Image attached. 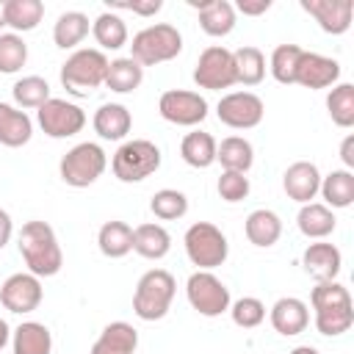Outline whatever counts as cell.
I'll return each mask as SVG.
<instances>
[{"instance_id": "8d00e7d4", "label": "cell", "mask_w": 354, "mask_h": 354, "mask_svg": "<svg viewBox=\"0 0 354 354\" xmlns=\"http://www.w3.org/2000/svg\"><path fill=\"white\" fill-rule=\"evenodd\" d=\"M326 111L329 119L337 127H351L354 124V86L351 83H335L332 91L326 94Z\"/></svg>"}, {"instance_id": "3957f363", "label": "cell", "mask_w": 354, "mask_h": 354, "mask_svg": "<svg viewBox=\"0 0 354 354\" xmlns=\"http://www.w3.org/2000/svg\"><path fill=\"white\" fill-rule=\"evenodd\" d=\"M108 58L102 50L94 47H80L75 50L64 64H61V86L72 97H88L100 86H105L108 75Z\"/></svg>"}, {"instance_id": "f35d334b", "label": "cell", "mask_w": 354, "mask_h": 354, "mask_svg": "<svg viewBox=\"0 0 354 354\" xmlns=\"http://www.w3.org/2000/svg\"><path fill=\"white\" fill-rule=\"evenodd\" d=\"M149 210L160 221H177V218H183L188 213V196L183 191H177V188H160V191L152 194Z\"/></svg>"}, {"instance_id": "7402d4cb", "label": "cell", "mask_w": 354, "mask_h": 354, "mask_svg": "<svg viewBox=\"0 0 354 354\" xmlns=\"http://www.w3.org/2000/svg\"><path fill=\"white\" fill-rule=\"evenodd\" d=\"M91 124H94V133L100 138H105V141H122L130 133V127H133V116H130V111L122 102H105V105L97 108Z\"/></svg>"}, {"instance_id": "9c48e42d", "label": "cell", "mask_w": 354, "mask_h": 354, "mask_svg": "<svg viewBox=\"0 0 354 354\" xmlns=\"http://www.w3.org/2000/svg\"><path fill=\"white\" fill-rule=\"evenodd\" d=\"M185 296H188V304L205 318H218L232 304L230 288L213 271H194L185 282Z\"/></svg>"}, {"instance_id": "7bdbcfd3", "label": "cell", "mask_w": 354, "mask_h": 354, "mask_svg": "<svg viewBox=\"0 0 354 354\" xmlns=\"http://www.w3.org/2000/svg\"><path fill=\"white\" fill-rule=\"evenodd\" d=\"M216 191L224 202H241L249 196L252 185H249V177L241 174V171H221L218 183H216Z\"/></svg>"}, {"instance_id": "484cf974", "label": "cell", "mask_w": 354, "mask_h": 354, "mask_svg": "<svg viewBox=\"0 0 354 354\" xmlns=\"http://www.w3.org/2000/svg\"><path fill=\"white\" fill-rule=\"evenodd\" d=\"M243 232H246L249 243H254V246H260V249H268V246H274V243L279 241V235H282V221H279V216H277L274 210L257 207V210H252V213L246 216Z\"/></svg>"}, {"instance_id": "30bf717a", "label": "cell", "mask_w": 354, "mask_h": 354, "mask_svg": "<svg viewBox=\"0 0 354 354\" xmlns=\"http://www.w3.org/2000/svg\"><path fill=\"white\" fill-rule=\"evenodd\" d=\"M194 83L199 88H207V91H221V88L235 86L238 77H235L232 50H227L221 44L205 47L196 58V66H194Z\"/></svg>"}, {"instance_id": "7c38bea8", "label": "cell", "mask_w": 354, "mask_h": 354, "mask_svg": "<svg viewBox=\"0 0 354 354\" xmlns=\"http://www.w3.org/2000/svg\"><path fill=\"white\" fill-rule=\"evenodd\" d=\"M36 119H39V127L44 130V136H50V138H69L86 127V111L61 97H50L36 111Z\"/></svg>"}, {"instance_id": "60d3db41", "label": "cell", "mask_w": 354, "mask_h": 354, "mask_svg": "<svg viewBox=\"0 0 354 354\" xmlns=\"http://www.w3.org/2000/svg\"><path fill=\"white\" fill-rule=\"evenodd\" d=\"M28 61V44L19 33H0V72L14 75Z\"/></svg>"}, {"instance_id": "44dd1931", "label": "cell", "mask_w": 354, "mask_h": 354, "mask_svg": "<svg viewBox=\"0 0 354 354\" xmlns=\"http://www.w3.org/2000/svg\"><path fill=\"white\" fill-rule=\"evenodd\" d=\"M136 348H138L136 326L127 321H113L100 332L88 354H136Z\"/></svg>"}, {"instance_id": "cb8c5ba5", "label": "cell", "mask_w": 354, "mask_h": 354, "mask_svg": "<svg viewBox=\"0 0 354 354\" xmlns=\"http://www.w3.org/2000/svg\"><path fill=\"white\" fill-rule=\"evenodd\" d=\"M30 136H33L30 116L17 105L0 102V144L17 149V147H25Z\"/></svg>"}, {"instance_id": "2e32d148", "label": "cell", "mask_w": 354, "mask_h": 354, "mask_svg": "<svg viewBox=\"0 0 354 354\" xmlns=\"http://www.w3.org/2000/svg\"><path fill=\"white\" fill-rule=\"evenodd\" d=\"M301 8L318 22L324 33L340 36L351 28L354 0H301Z\"/></svg>"}, {"instance_id": "f546056e", "label": "cell", "mask_w": 354, "mask_h": 354, "mask_svg": "<svg viewBox=\"0 0 354 354\" xmlns=\"http://www.w3.org/2000/svg\"><path fill=\"white\" fill-rule=\"evenodd\" d=\"M216 160L221 163L224 171H241L246 174L254 163V147L243 136H227L216 147Z\"/></svg>"}, {"instance_id": "4dcf8cb0", "label": "cell", "mask_w": 354, "mask_h": 354, "mask_svg": "<svg viewBox=\"0 0 354 354\" xmlns=\"http://www.w3.org/2000/svg\"><path fill=\"white\" fill-rule=\"evenodd\" d=\"M91 30V22L83 11H64L53 25V41L61 50H75Z\"/></svg>"}, {"instance_id": "5bb4252c", "label": "cell", "mask_w": 354, "mask_h": 354, "mask_svg": "<svg viewBox=\"0 0 354 354\" xmlns=\"http://www.w3.org/2000/svg\"><path fill=\"white\" fill-rule=\"evenodd\" d=\"M44 299V290H41V279L33 277L30 271H19V274H11L3 285H0V304L8 310V313H17V315H25V313H33Z\"/></svg>"}, {"instance_id": "1f68e13d", "label": "cell", "mask_w": 354, "mask_h": 354, "mask_svg": "<svg viewBox=\"0 0 354 354\" xmlns=\"http://www.w3.org/2000/svg\"><path fill=\"white\" fill-rule=\"evenodd\" d=\"M97 246L111 260L130 254L133 252V227L124 221H105L97 232Z\"/></svg>"}, {"instance_id": "681fc988", "label": "cell", "mask_w": 354, "mask_h": 354, "mask_svg": "<svg viewBox=\"0 0 354 354\" xmlns=\"http://www.w3.org/2000/svg\"><path fill=\"white\" fill-rule=\"evenodd\" d=\"M290 354H321V351H318L315 346H296Z\"/></svg>"}, {"instance_id": "5b68a950", "label": "cell", "mask_w": 354, "mask_h": 354, "mask_svg": "<svg viewBox=\"0 0 354 354\" xmlns=\"http://www.w3.org/2000/svg\"><path fill=\"white\" fill-rule=\"evenodd\" d=\"M177 293V282L166 268H149L133 293V313L141 321H160L166 318L171 299Z\"/></svg>"}, {"instance_id": "7dc6e473", "label": "cell", "mask_w": 354, "mask_h": 354, "mask_svg": "<svg viewBox=\"0 0 354 354\" xmlns=\"http://www.w3.org/2000/svg\"><path fill=\"white\" fill-rule=\"evenodd\" d=\"M340 160H343V166L348 171L354 169V136H346L343 138V144H340Z\"/></svg>"}, {"instance_id": "d6a6232c", "label": "cell", "mask_w": 354, "mask_h": 354, "mask_svg": "<svg viewBox=\"0 0 354 354\" xmlns=\"http://www.w3.org/2000/svg\"><path fill=\"white\" fill-rule=\"evenodd\" d=\"M91 36L102 50H122L127 44V25H124V19L119 14L102 11L91 22Z\"/></svg>"}, {"instance_id": "4316f807", "label": "cell", "mask_w": 354, "mask_h": 354, "mask_svg": "<svg viewBox=\"0 0 354 354\" xmlns=\"http://www.w3.org/2000/svg\"><path fill=\"white\" fill-rule=\"evenodd\" d=\"M11 351L14 354H53V335L39 321H22L11 332Z\"/></svg>"}, {"instance_id": "ab89813d", "label": "cell", "mask_w": 354, "mask_h": 354, "mask_svg": "<svg viewBox=\"0 0 354 354\" xmlns=\"http://www.w3.org/2000/svg\"><path fill=\"white\" fill-rule=\"evenodd\" d=\"M14 94V102L17 108H41L47 100H50V83L39 75H28V77H19L11 88Z\"/></svg>"}, {"instance_id": "b9f144b4", "label": "cell", "mask_w": 354, "mask_h": 354, "mask_svg": "<svg viewBox=\"0 0 354 354\" xmlns=\"http://www.w3.org/2000/svg\"><path fill=\"white\" fill-rule=\"evenodd\" d=\"M227 313H230L232 324L241 326V329H254L266 321V304L257 296H241L238 301L230 304Z\"/></svg>"}, {"instance_id": "8fae6325", "label": "cell", "mask_w": 354, "mask_h": 354, "mask_svg": "<svg viewBox=\"0 0 354 354\" xmlns=\"http://www.w3.org/2000/svg\"><path fill=\"white\" fill-rule=\"evenodd\" d=\"M158 113L180 127H196L207 119V100L199 91L188 88H169L158 100Z\"/></svg>"}, {"instance_id": "d590c367", "label": "cell", "mask_w": 354, "mask_h": 354, "mask_svg": "<svg viewBox=\"0 0 354 354\" xmlns=\"http://www.w3.org/2000/svg\"><path fill=\"white\" fill-rule=\"evenodd\" d=\"M232 58H235V77H238V83L257 86L266 77V55H263V50H257L252 44H243V47L232 50Z\"/></svg>"}, {"instance_id": "836d02e7", "label": "cell", "mask_w": 354, "mask_h": 354, "mask_svg": "<svg viewBox=\"0 0 354 354\" xmlns=\"http://www.w3.org/2000/svg\"><path fill=\"white\" fill-rule=\"evenodd\" d=\"M44 17L41 0H6V25L11 33H28L33 30Z\"/></svg>"}, {"instance_id": "9a60e30c", "label": "cell", "mask_w": 354, "mask_h": 354, "mask_svg": "<svg viewBox=\"0 0 354 354\" xmlns=\"http://www.w3.org/2000/svg\"><path fill=\"white\" fill-rule=\"evenodd\" d=\"M340 80V64L329 55L304 50L296 66V83L315 91V88H332Z\"/></svg>"}, {"instance_id": "e0dca14e", "label": "cell", "mask_w": 354, "mask_h": 354, "mask_svg": "<svg viewBox=\"0 0 354 354\" xmlns=\"http://www.w3.org/2000/svg\"><path fill=\"white\" fill-rule=\"evenodd\" d=\"M282 188L288 194V199L299 202V205H307L315 199L318 188H321V171L315 163L310 160H296L285 169L282 174Z\"/></svg>"}, {"instance_id": "7a4b0ae2", "label": "cell", "mask_w": 354, "mask_h": 354, "mask_svg": "<svg viewBox=\"0 0 354 354\" xmlns=\"http://www.w3.org/2000/svg\"><path fill=\"white\" fill-rule=\"evenodd\" d=\"M310 304L315 310V329L326 337H337L351 329L354 324V304L346 285L337 279L318 282L310 293Z\"/></svg>"}, {"instance_id": "4fadbf2b", "label": "cell", "mask_w": 354, "mask_h": 354, "mask_svg": "<svg viewBox=\"0 0 354 354\" xmlns=\"http://www.w3.org/2000/svg\"><path fill=\"white\" fill-rule=\"evenodd\" d=\"M216 116L221 124H227L232 130H252L263 122L266 105L254 91H230L218 100Z\"/></svg>"}, {"instance_id": "83f0119b", "label": "cell", "mask_w": 354, "mask_h": 354, "mask_svg": "<svg viewBox=\"0 0 354 354\" xmlns=\"http://www.w3.org/2000/svg\"><path fill=\"white\" fill-rule=\"evenodd\" d=\"M318 194L324 196V205L329 210H343L351 207L354 202V174L348 169H335L326 177H321Z\"/></svg>"}, {"instance_id": "ac0fdd59", "label": "cell", "mask_w": 354, "mask_h": 354, "mask_svg": "<svg viewBox=\"0 0 354 354\" xmlns=\"http://www.w3.org/2000/svg\"><path fill=\"white\" fill-rule=\"evenodd\" d=\"M301 266L304 271L315 279V282H332L337 274H340V266H343V254L335 243H326V241H315L304 249L301 254Z\"/></svg>"}, {"instance_id": "52a82bcc", "label": "cell", "mask_w": 354, "mask_h": 354, "mask_svg": "<svg viewBox=\"0 0 354 354\" xmlns=\"http://www.w3.org/2000/svg\"><path fill=\"white\" fill-rule=\"evenodd\" d=\"M105 166H108L105 149L100 144H94V141H80L61 158L58 174L72 188H88L102 177Z\"/></svg>"}, {"instance_id": "74e56055", "label": "cell", "mask_w": 354, "mask_h": 354, "mask_svg": "<svg viewBox=\"0 0 354 354\" xmlns=\"http://www.w3.org/2000/svg\"><path fill=\"white\" fill-rule=\"evenodd\" d=\"M301 53L304 50L299 44H279V47H274L268 69H271L277 83H282V86H293L296 83V66H299Z\"/></svg>"}, {"instance_id": "8992f818", "label": "cell", "mask_w": 354, "mask_h": 354, "mask_svg": "<svg viewBox=\"0 0 354 354\" xmlns=\"http://www.w3.org/2000/svg\"><path fill=\"white\" fill-rule=\"evenodd\" d=\"M183 243H185V254L196 266V271H213V268L224 266V260L230 254L227 235L210 221H194L185 230Z\"/></svg>"}, {"instance_id": "277c9868", "label": "cell", "mask_w": 354, "mask_h": 354, "mask_svg": "<svg viewBox=\"0 0 354 354\" xmlns=\"http://www.w3.org/2000/svg\"><path fill=\"white\" fill-rule=\"evenodd\" d=\"M180 50H183V33L169 22H155V25L141 28L133 36L130 58L138 66H158V64L177 58Z\"/></svg>"}, {"instance_id": "e575fe53", "label": "cell", "mask_w": 354, "mask_h": 354, "mask_svg": "<svg viewBox=\"0 0 354 354\" xmlns=\"http://www.w3.org/2000/svg\"><path fill=\"white\" fill-rule=\"evenodd\" d=\"M144 80V66H138L133 58H113L108 64V75H105V86L116 94H130L141 86Z\"/></svg>"}, {"instance_id": "f6af8a7d", "label": "cell", "mask_w": 354, "mask_h": 354, "mask_svg": "<svg viewBox=\"0 0 354 354\" xmlns=\"http://www.w3.org/2000/svg\"><path fill=\"white\" fill-rule=\"evenodd\" d=\"M232 8H235V14L241 11L243 17H260L271 8V0H238Z\"/></svg>"}, {"instance_id": "bcb514c9", "label": "cell", "mask_w": 354, "mask_h": 354, "mask_svg": "<svg viewBox=\"0 0 354 354\" xmlns=\"http://www.w3.org/2000/svg\"><path fill=\"white\" fill-rule=\"evenodd\" d=\"M11 235H14V221H11L8 210H3V207H0V249L11 241Z\"/></svg>"}, {"instance_id": "ee69618b", "label": "cell", "mask_w": 354, "mask_h": 354, "mask_svg": "<svg viewBox=\"0 0 354 354\" xmlns=\"http://www.w3.org/2000/svg\"><path fill=\"white\" fill-rule=\"evenodd\" d=\"M111 8H119V11H133L138 17H152L163 8V0H147V3H111Z\"/></svg>"}, {"instance_id": "d4e9b609", "label": "cell", "mask_w": 354, "mask_h": 354, "mask_svg": "<svg viewBox=\"0 0 354 354\" xmlns=\"http://www.w3.org/2000/svg\"><path fill=\"white\" fill-rule=\"evenodd\" d=\"M335 213L324 205V202H307L299 207V216H296V227L304 238H313V241H324L326 235L335 232Z\"/></svg>"}, {"instance_id": "ffe728a7", "label": "cell", "mask_w": 354, "mask_h": 354, "mask_svg": "<svg viewBox=\"0 0 354 354\" xmlns=\"http://www.w3.org/2000/svg\"><path fill=\"white\" fill-rule=\"evenodd\" d=\"M191 6L199 8V28H202L207 36L221 39V36L232 33L238 14H235V8H232L230 0H202V3L191 0Z\"/></svg>"}, {"instance_id": "f907efd6", "label": "cell", "mask_w": 354, "mask_h": 354, "mask_svg": "<svg viewBox=\"0 0 354 354\" xmlns=\"http://www.w3.org/2000/svg\"><path fill=\"white\" fill-rule=\"evenodd\" d=\"M0 28H6V0H0Z\"/></svg>"}, {"instance_id": "d6986e66", "label": "cell", "mask_w": 354, "mask_h": 354, "mask_svg": "<svg viewBox=\"0 0 354 354\" xmlns=\"http://www.w3.org/2000/svg\"><path fill=\"white\" fill-rule=\"evenodd\" d=\"M268 321L274 326V332H279L282 337H293L301 335L310 324V310L301 299L296 296H282L274 301V307L268 310Z\"/></svg>"}, {"instance_id": "f1b7e54d", "label": "cell", "mask_w": 354, "mask_h": 354, "mask_svg": "<svg viewBox=\"0 0 354 354\" xmlns=\"http://www.w3.org/2000/svg\"><path fill=\"white\" fill-rule=\"evenodd\" d=\"M216 138L205 130H191L183 136L180 141V158L191 166V169H207L216 163Z\"/></svg>"}, {"instance_id": "c3c4849f", "label": "cell", "mask_w": 354, "mask_h": 354, "mask_svg": "<svg viewBox=\"0 0 354 354\" xmlns=\"http://www.w3.org/2000/svg\"><path fill=\"white\" fill-rule=\"evenodd\" d=\"M11 340V329H8V324L0 318V351H3V346Z\"/></svg>"}, {"instance_id": "603a6c76", "label": "cell", "mask_w": 354, "mask_h": 354, "mask_svg": "<svg viewBox=\"0 0 354 354\" xmlns=\"http://www.w3.org/2000/svg\"><path fill=\"white\" fill-rule=\"evenodd\" d=\"M171 249V235L163 224L147 221L133 230V252L141 254L144 260H163Z\"/></svg>"}, {"instance_id": "6da1fadb", "label": "cell", "mask_w": 354, "mask_h": 354, "mask_svg": "<svg viewBox=\"0 0 354 354\" xmlns=\"http://www.w3.org/2000/svg\"><path fill=\"white\" fill-rule=\"evenodd\" d=\"M17 246H19V254L28 266V271L33 277H55L64 266V252L58 246V238H55V230L47 224V221H25L22 230H19V238H17Z\"/></svg>"}, {"instance_id": "ba28073f", "label": "cell", "mask_w": 354, "mask_h": 354, "mask_svg": "<svg viewBox=\"0 0 354 354\" xmlns=\"http://www.w3.org/2000/svg\"><path fill=\"white\" fill-rule=\"evenodd\" d=\"M111 169H113V177L122 183H141L160 169V149L147 138L124 141L113 152Z\"/></svg>"}]
</instances>
